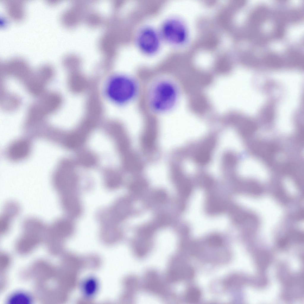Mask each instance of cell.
<instances>
[{"label":"cell","instance_id":"cell-4","mask_svg":"<svg viewBox=\"0 0 304 304\" xmlns=\"http://www.w3.org/2000/svg\"><path fill=\"white\" fill-rule=\"evenodd\" d=\"M143 118V127L139 137L141 154L147 162L152 163L157 161L159 157L158 119L150 116Z\"/></svg>","mask_w":304,"mask_h":304},{"label":"cell","instance_id":"cell-16","mask_svg":"<svg viewBox=\"0 0 304 304\" xmlns=\"http://www.w3.org/2000/svg\"><path fill=\"white\" fill-rule=\"evenodd\" d=\"M204 194L201 190H197L193 194L190 200L186 218L192 224L203 215Z\"/></svg>","mask_w":304,"mask_h":304},{"label":"cell","instance_id":"cell-19","mask_svg":"<svg viewBox=\"0 0 304 304\" xmlns=\"http://www.w3.org/2000/svg\"><path fill=\"white\" fill-rule=\"evenodd\" d=\"M60 201L64 210L71 216L76 217L80 214L81 206L78 199L75 195L62 198Z\"/></svg>","mask_w":304,"mask_h":304},{"label":"cell","instance_id":"cell-15","mask_svg":"<svg viewBox=\"0 0 304 304\" xmlns=\"http://www.w3.org/2000/svg\"><path fill=\"white\" fill-rule=\"evenodd\" d=\"M243 171L245 176L259 179L266 178L268 174L264 165L258 160L253 158H248L244 161Z\"/></svg>","mask_w":304,"mask_h":304},{"label":"cell","instance_id":"cell-3","mask_svg":"<svg viewBox=\"0 0 304 304\" xmlns=\"http://www.w3.org/2000/svg\"><path fill=\"white\" fill-rule=\"evenodd\" d=\"M63 99L61 95L55 91H46L36 98L27 109L25 124L44 121L61 108Z\"/></svg>","mask_w":304,"mask_h":304},{"label":"cell","instance_id":"cell-14","mask_svg":"<svg viewBox=\"0 0 304 304\" xmlns=\"http://www.w3.org/2000/svg\"><path fill=\"white\" fill-rule=\"evenodd\" d=\"M73 230L71 221L66 218L57 219L47 226L46 235L49 239H56L70 234Z\"/></svg>","mask_w":304,"mask_h":304},{"label":"cell","instance_id":"cell-6","mask_svg":"<svg viewBox=\"0 0 304 304\" xmlns=\"http://www.w3.org/2000/svg\"><path fill=\"white\" fill-rule=\"evenodd\" d=\"M55 73L52 66L42 65L32 71L23 85L29 94L37 98L47 91L46 88L54 78Z\"/></svg>","mask_w":304,"mask_h":304},{"label":"cell","instance_id":"cell-11","mask_svg":"<svg viewBox=\"0 0 304 304\" xmlns=\"http://www.w3.org/2000/svg\"><path fill=\"white\" fill-rule=\"evenodd\" d=\"M137 40L140 49L148 54L155 52L159 47L158 35L154 29L150 28L142 29L138 34Z\"/></svg>","mask_w":304,"mask_h":304},{"label":"cell","instance_id":"cell-18","mask_svg":"<svg viewBox=\"0 0 304 304\" xmlns=\"http://www.w3.org/2000/svg\"><path fill=\"white\" fill-rule=\"evenodd\" d=\"M75 161L78 166L90 169L96 166L98 159L94 153L88 150H85L77 154Z\"/></svg>","mask_w":304,"mask_h":304},{"label":"cell","instance_id":"cell-13","mask_svg":"<svg viewBox=\"0 0 304 304\" xmlns=\"http://www.w3.org/2000/svg\"><path fill=\"white\" fill-rule=\"evenodd\" d=\"M67 71V85L69 91L73 94H78L88 89L91 81L78 69L69 68Z\"/></svg>","mask_w":304,"mask_h":304},{"label":"cell","instance_id":"cell-21","mask_svg":"<svg viewBox=\"0 0 304 304\" xmlns=\"http://www.w3.org/2000/svg\"><path fill=\"white\" fill-rule=\"evenodd\" d=\"M104 181L109 188L114 189L121 184L122 177L120 172L116 169L107 168L104 171Z\"/></svg>","mask_w":304,"mask_h":304},{"label":"cell","instance_id":"cell-2","mask_svg":"<svg viewBox=\"0 0 304 304\" xmlns=\"http://www.w3.org/2000/svg\"><path fill=\"white\" fill-rule=\"evenodd\" d=\"M141 91L139 79L136 75L132 76L123 74L110 77L105 84L106 96L113 103L120 106L138 100Z\"/></svg>","mask_w":304,"mask_h":304},{"label":"cell","instance_id":"cell-1","mask_svg":"<svg viewBox=\"0 0 304 304\" xmlns=\"http://www.w3.org/2000/svg\"><path fill=\"white\" fill-rule=\"evenodd\" d=\"M137 75L141 83L138 105L142 115L158 118L172 110L179 94L175 74L158 71Z\"/></svg>","mask_w":304,"mask_h":304},{"label":"cell","instance_id":"cell-9","mask_svg":"<svg viewBox=\"0 0 304 304\" xmlns=\"http://www.w3.org/2000/svg\"><path fill=\"white\" fill-rule=\"evenodd\" d=\"M202 215L192 224V232L194 235H200L214 230H222L229 222L225 216L208 217Z\"/></svg>","mask_w":304,"mask_h":304},{"label":"cell","instance_id":"cell-20","mask_svg":"<svg viewBox=\"0 0 304 304\" xmlns=\"http://www.w3.org/2000/svg\"><path fill=\"white\" fill-rule=\"evenodd\" d=\"M7 3V12L10 17L16 20L23 18L24 11L22 0H8Z\"/></svg>","mask_w":304,"mask_h":304},{"label":"cell","instance_id":"cell-7","mask_svg":"<svg viewBox=\"0 0 304 304\" xmlns=\"http://www.w3.org/2000/svg\"><path fill=\"white\" fill-rule=\"evenodd\" d=\"M104 128L106 133L115 143L120 156L132 149L131 140L123 123L117 120H109L105 124Z\"/></svg>","mask_w":304,"mask_h":304},{"label":"cell","instance_id":"cell-8","mask_svg":"<svg viewBox=\"0 0 304 304\" xmlns=\"http://www.w3.org/2000/svg\"><path fill=\"white\" fill-rule=\"evenodd\" d=\"M32 71L23 59L12 58L0 63V78L6 80L7 77L13 78L23 85Z\"/></svg>","mask_w":304,"mask_h":304},{"label":"cell","instance_id":"cell-5","mask_svg":"<svg viewBox=\"0 0 304 304\" xmlns=\"http://www.w3.org/2000/svg\"><path fill=\"white\" fill-rule=\"evenodd\" d=\"M61 163L59 172L53 179V184L60 197L74 194L78 183L75 160L65 159Z\"/></svg>","mask_w":304,"mask_h":304},{"label":"cell","instance_id":"cell-12","mask_svg":"<svg viewBox=\"0 0 304 304\" xmlns=\"http://www.w3.org/2000/svg\"><path fill=\"white\" fill-rule=\"evenodd\" d=\"M0 105L2 110L7 112L17 110L20 106L21 100L17 94L10 92L7 88L5 81L0 80Z\"/></svg>","mask_w":304,"mask_h":304},{"label":"cell","instance_id":"cell-17","mask_svg":"<svg viewBox=\"0 0 304 304\" xmlns=\"http://www.w3.org/2000/svg\"><path fill=\"white\" fill-rule=\"evenodd\" d=\"M19 205L13 201L7 202L5 205L0 218V232L2 234L9 230L12 222L20 213V208Z\"/></svg>","mask_w":304,"mask_h":304},{"label":"cell","instance_id":"cell-10","mask_svg":"<svg viewBox=\"0 0 304 304\" xmlns=\"http://www.w3.org/2000/svg\"><path fill=\"white\" fill-rule=\"evenodd\" d=\"M162 32L167 40L176 44L183 43L187 37V33L184 25L181 21L175 18L170 19L164 23Z\"/></svg>","mask_w":304,"mask_h":304},{"label":"cell","instance_id":"cell-22","mask_svg":"<svg viewBox=\"0 0 304 304\" xmlns=\"http://www.w3.org/2000/svg\"><path fill=\"white\" fill-rule=\"evenodd\" d=\"M83 285V292L87 296H92L97 290V285L96 280L94 279L88 280Z\"/></svg>","mask_w":304,"mask_h":304}]
</instances>
